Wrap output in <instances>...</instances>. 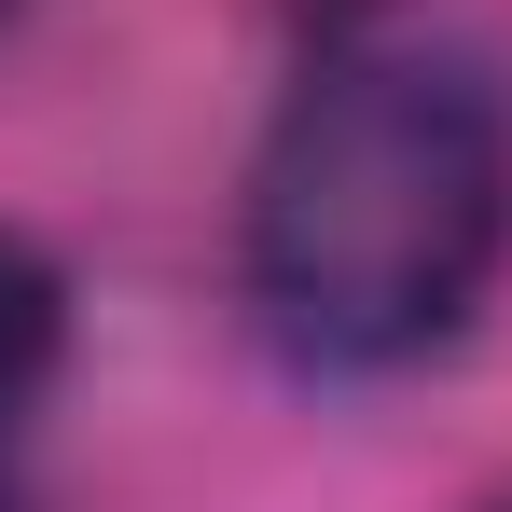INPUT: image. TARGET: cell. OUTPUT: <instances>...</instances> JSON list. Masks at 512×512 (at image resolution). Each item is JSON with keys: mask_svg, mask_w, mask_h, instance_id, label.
I'll list each match as a JSON object with an SVG mask.
<instances>
[{"mask_svg": "<svg viewBox=\"0 0 512 512\" xmlns=\"http://www.w3.org/2000/svg\"><path fill=\"white\" fill-rule=\"evenodd\" d=\"M512 250V111L443 42H333L277 97L236 208L250 319L305 374H416Z\"/></svg>", "mask_w": 512, "mask_h": 512, "instance_id": "6da1fadb", "label": "cell"}, {"mask_svg": "<svg viewBox=\"0 0 512 512\" xmlns=\"http://www.w3.org/2000/svg\"><path fill=\"white\" fill-rule=\"evenodd\" d=\"M56 360H70V277H56L42 236H14V222H0V471H14V429L42 416Z\"/></svg>", "mask_w": 512, "mask_h": 512, "instance_id": "7a4b0ae2", "label": "cell"}, {"mask_svg": "<svg viewBox=\"0 0 512 512\" xmlns=\"http://www.w3.org/2000/svg\"><path fill=\"white\" fill-rule=\"evenodd\" d=\"M0 512H28V499H14V471H0Z\"/></svg>", "mask_w": 512, "mask_h": 512, "instance_id": "3957f363", "label": "cell"}, {"mask_svg": "<svg viewBox=\"0 0 512 512\" xmlns=\"http://www.w3.org/2000/svg\"><path fill=\"white\" fill-rule=\"evenodd\" d=\"M333 14H374V0H333Z\"/></svg>", "mask_w": 512, "mask_h": 512, "instance_id": "277c9868", "label": "cell"}, {"mask_svg": "<svg viewBox=\"0 0 512 512\" xmlns=\"http://www.w3.org/2000/svg\"><path fill=\"white\" fill-rule=\"evenodd\" d=\"M0 14H14V0H0Z\"/></svg>", "mask_w": 512, "mask_h": 512, "instance_id": "5b68a950", "label": "cell"}]
</instances>
